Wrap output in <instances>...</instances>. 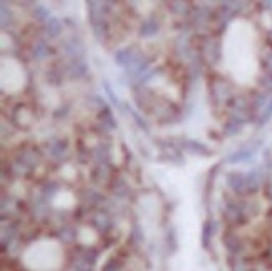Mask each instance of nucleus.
<instances>
[{
	"mask_svg": "<svg viewBox=\"0 0 272 271\" xmlns=\"http://www.w3.org/2000/svg\"><path fill=\"white\" fill-rule=\"evenodd\" d=\"M203 6H209V4H212V2H215V0H200Z\"/></svg>",
	"mask_w": 272,
	"mask_h": 271,
	"instance_id": "18",
	"label": "nucleus"
},
{
	"mask_svg": "<svg viewBox=\"0 0 272 271\" xmlns=\"http://www.w3.org/2000/svg\"><path fill=\"white\" fill-rule=\"evenodd\" d=\"M170 9L176 16H186V14L190 12V6L186 0H173V2L170 4Z\"/></svg>",
	"mask_w": 272,
	"mask_h": 271,
	"instance_id": "10",
	"label": "nucleus"
},
{
	"mask_svg": "<svg viewBox=\"0 0 272 271\" xmlns=\"http://www.w3.org/2000/svg\"><path fill=\"white\" fill-rule=\"evenodd\" d=\"M34 16L37 17L39 21H42L44 24L47 22L50 17H52V16H50V12H49L47 9H45V7L42 6V4H37V6L34 7Z\"/></svg>",
	"mask_w": 272,
	"mask_h": 271,
	"instance_id": "14",
	"label": "nucleus"
},
{
	"mask_svg": "<svg viewBox=\"0 0 272 271\" xmlns=\"http://www.w3.org/2000/svg\"><path fill=\"white\" fill-rule=\"evenodd\" d=\"M50 49H49V44L45 41H37L32 46V58L35 59V61H42V59H45L49 56Z\"/></svg>",
	"mask_w": 272,
	"mask_h": 271,
	"instance_id": "8",
	"label": "nucleus"
},
{
	"mask_svg": "<svg viewBox=\"0 0 272 271\" xmlns=\"http://www.w3.org/2000/svg\"><path fill=\"white\" fill-rule=\"evenodd\" d=\"M10 11L7 9V4H5V0L2 2V27H7V24L10 22Z\"/></svg>",
	"mask_w": 272,
	"mask_h": 271,
	"instance_id": "15",
	"label": "nucleus"
},
{
	"mask_svg": "<svg viewBox=\"0 0 272 271\" xmlns=\"http://www.w3.org/2000/svg\"><path fill=\"white\" fill-rule=\"evenodd\" d=\"M265 7H267V9L272 7V0H265Z\"/></svg>",
	"mask_w": 272,
	"mask_h": 271,
	"instance_id": "19",
	"label": "nucleus"
},
{
	"mask_svg": "<svg viewBox=\"0 0 272 271\" xmlns=\"http://www.w3.org/2000/svg\"><path fill=\"white\" fill-rule=\"evenodd\" d=\"M64 51L67 52L69 56L78 58V56H81V54L84 52V49H83V44H81L79 41H67V42H65V46H64Z\"/></svg>",
	"mask_w": 272,
	"mask_h": 271,
	"instance_id": "11",
	"label": "nucleus"
},
{
	"mask_svg": "<svg viewBox=\"0 0 272 271\" xmlns=\"http://www.w3.org/2000/svg\"><path fill=\"white\" fill-rule=\"evenodd\" d=\"M25 74L22 66L14 59H2V89L5 93H17L24 88Z\"/></svg>",
	"mask_w": 272,
	"mask_h": 271,
	"instance_id": "3",
	"label": "nucleus"
},
{
	"mask_svg": "<svg viewBox=\"0 0 272 271\" xmlns=\"http://www.w3.org/2000/svg\"><path fill=\"white\" fill-rule=\"evenodd\" d=\"M86 73H88V66H86L81 59H76V61L69 66L71 78H83Z\"/></svg>",
	"mask_w": 272,
	"mask_h": 271,
	"instance_id": "9",
	"label": "nucleus"
},
{
	"mask_svg": "<svg viewBox=\"0 0 272 271\" xmlns=\"http://www.w3.org/2000/svg\"><path fill=\"white\" fill-rule=\"evenodd\" d=\"M203 54H205V58L209 59L210 63H217V61H219V59L224 58V56H222V47H220V44H219V42H215V41H209V42L205 44Z\"/></svg>",
	"mask_w": 272,
	"mask_h": 271,
	"instance_id": "6",
	"label": "nucleus"
},
{
	"mask_svg": "<svg viewBox=\"0 0 272 271\" xmlns=\"http://www.w3.org/2000/svg\"><path fill=\"white\" fill-rule=\"evenodd\" d=\"M207 14H209V9H207V7H201V9L196 11L195 17H193V22H195L196 27L205 26V24L209 22V16H207Z\"/></svg>",
	"mask_w": 272,
	"mask_h": 271,
	"instance_id": "13",
	"label": "nucleus"
},
{
	"mask_svg": "<svg viewBox=\"0 0 272 271\" xmlns=\"http://www.w3.org/2000/svg\"><path fill=\"white\" fill-rule=\"evenodd\" d=\"M24 261L34 271H55L62 263V248L54 239H40L29 246Z\"/></svg>",
	"mask_w": 272,
	"mask_h": 271,
	"instance_id": "2",
	"label": "nucleus"
},
{
	"mask_svg": "<svg viewBox=\"0 0 272 271\" xmlns=\"http://www.w3.org/2000/svg\"><path fill=\"white\" fill-rule=\"evenodd\" d=\"M104 89H106V93H108V96L111 98V101L113 103H118V98H116V94L113 93V89H111V86L108 83H104Z\"/></svg>",
	"mask_w": 272,
	"mask_h": 271,
	"instance_id": "17",
	"label": "nucleus"
},
{
	"mask_svg": "<svg viewBox=\"0 0 272 271\" xmlns=\"http://www.w3.org/2000/svg\"><path fill=\"white\" fill-rule=\"evenodd\" d=\"M158 32H160V24H158L156 19L150 17V19H146V21H143V24H141V29H140V36L141 37H153Z\"/></svg>",
	"mask_w": 272,
	"mask_h": 271,
	"instance_id": "5",
	"label": "nucleus"
},
{
	"mask_svg": "<svg viewBox=\"0 0 272 271\" xmlns=\"http://www.w3.org/2000/svg\"><path fill=\"white\" fill-rule=\"evenodd\" d=\"M234 29V27H232ZM250 31L245 24H237V29L230 31L229 42H227V59L230 63V69L234 71L237 79H249L252 73L255 71V59H254V46H252Z\"/></svg>",
	"mask_w": 272,
	"mask_h": 271,
	"instance_id": "1",
	"label": "nucleus"
},
{
	"mask_svg": "<svg viewBox=\"0 0 272 271\" xmlns=\"http://www.w3.org/2000/svg\"><path fill=\"white\" fill-rule=\"evenodd\" d=\"M60 32H62V22H60L57 17L52 16L45 22V34H47L49 39H55Z\"/></svg>",
	"mask_w": 272,
	"mask_h": 271,
	"instance_id": "7",
	"label": "nucleus"
},
{
	"mask_svg": "<svg viewBox=\"0 0 272 271\" xmlns=\"http://www.w3.org/2000/svg\"><path fill=\"white\" fill-rule=\"evenodd\" d=\"M141 58L140 52H136L134 47H124V49H119V51H116L114 54V63L118 64V66L128 69L131 68L133 64L138 61Z\"/></svg>",
	"mask_w": 272,
	"mask_h": 271,
	"instance_id": "4",
	"label": "nucleus"
},
{
	"mask_svg": "<svg viewBox=\"0 0 272 271\" xmlns=\"http://www.w3.org/2000/svg\"><path fill=\"white\" fill-rule=\"evenodd\" d=\"M74 236H76V233L73 229H64L62 233H60V239H62V241H73Z\"/></svg>",
	"mask_w": 272,
	"mask_h": 271,
	"instance_id": "16",
	"label": "nucleus"
},
{
	"mask_svg": "<svg viewBox=\"0 0 272 271\" xmlns=\"http://www.w3.org/2000/svg\"><path fill=\"white\" fill-rule=\"evenodd\" d=\"M176 52H178L180 58H185V59H188L191 56V49L186 39H178V42H176Z\"/></svg>",
	"mask_w": 272,
	"mask_h": 271,
	"instance_id": "12",
	"label": "nucleus"
}]
</instances>
